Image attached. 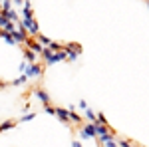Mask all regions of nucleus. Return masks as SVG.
<instances>
[{
	"label": "nucleus",
	"mask_w": 149,
	"mask_h": 147,
	"mask_svg": "<svg viewBox=\"0 0 149 147\" xmlns=\"http://www.w3.org/2000/svg\"><path fill=\"white\" fill-rule=\"evenodd\" d=\"M40 74H42V66H40V64H30V66L26 68V72H24L26 78H38Z\"/></svg>",
	"instance_id": "obj_1"
},
{
	"label": "nucleus",
	"mask_w": 149,
	"mask_h": 147,
	"mask_svg": "<svg viewBox=\"0 0 149 147\" xmlns=\"http://www.w3.org/2000/svg\"><path fill=\"white\" fill-rule=\"evenodd\" d=\"M80 135L81 137H95V125L93 123L84 125V129H80Z\"/></svg>",
	"instance_id": "obj_2"
},
{
	"label": "nucleus",
	"mask_w": 149,
	"mask_h": 147,
	"mask_svg": "<svg viewBox=\"0 0 149 147\" xmlns=\"http://www.w3.org/2000/svg\"><path fill=\"white\" fill-rule=\"evenodd\" d=\"M54 113H56L62 121H66V123L70 121V111L68 109H64V107H54Z\"/></svg>",
	"instance_id": "obj_3"
},
{
	"label": "nucleus",
	"mask_w": 149,
	"mask_h": 147,
	"mask_svg": "<svg viewBox=\"0 0 149 147\" xmlns=\"http://www.w3.org/2000/svg\"><path fill=\"white\" fill-rule=\"evenodd\" d=\"M100 141L103 143V147H117V143H115V137H113V133H109V135L102 137Z\"/></svg>",
	"instance_id": "obj_4"
},
{
	"label": "nucleus",
	"mask_w": 149,
	"mask_h": 147,
	"mask_svg": "<svg viewBox=\"0 0 149 147\" xmlns=\"http://www.w3.org/2000/svg\"><path fill=\"white\" fill-rule=\"evenodd\" d=\"M24 54H26V60H28V62L36 64V60H38V54H34V52H32L30 48H26V50H24Z\"/></svg>",
	"instance_id": "obj_5"
},
{
	"label": "nucleus",
	"mask_w": 149,
	"mask_h": 147,
	"mask_svg": "<svg viewBox=\"0 0 149 147\" xmlns=\"http://www.w3.org/2000/svg\"><path fill=\"white\" fill-rule=\"evenodd\" d=\"M36 95H38V100H40L42 103H46V105L50 103V98H48V93L44 90H38V91H36Z\"/></svg>",
	"instance_id": "obj_6"
},
{
	"label": "nucleus",
	"mask_w": 149,
	"mask_h": 147,
	"mask_svg": "<svg viewBox=\"0 0 149 147\" xmlns=\"http://www.w3.org/2000/svg\"><path fill=\"white\" fill-rule=\"evenodd\" d=\"M80 119H81V117L76 111H70V121H80Z\"/></svg>",
	"instance_id": "obj_7"
},
{
	"label": "nucleus",
	"mask_w": 149,
	"mask_h": 147,
	"mask_svg": "<svg viewBox=\"0 0 149 147\" xmlns=\"http://www.w3.org/2000/svg\"><path fill=\"white\" fill-rule=\"evenodd\" d=\"M86 115H88V117H90L92 121H95V119H97V115H95V113H93V111H90V109L86 111Z\"/></svg>",
	"instance_id": "obj_8"
},
{
	"label": "nucleus",
	"mask_w": 149,
	"mask_h": 147,
	"mask_svg": "<svg viewBox=\"0 0 149 147\" xmlns=\"http://www.w3.org/2000/svg\"><path fill=\"white\" fill-rule=\"evenodd\" d=\"M30 119H34V113H26L22 117V121H30Z\"/></svg>",
	"instance_id": "obj_9"
},
{
	"label": "nucleus",
	"mask_w": 149,
	"mask_h": 147,
	"mask_svg": "<svg viewBox=\"0 0 149 147\" xmlns=\"http://www.w3.org/2000/svg\"><path fill=\"white\" fill-rule=\"evenodd\" d=\"M119 145H121V147H133V145H131V143H129V141H121Z\"/></svg>",
	"instance_id": "obj_10"
},
{
	"label": "nucleus",
	"mask_w": 149,
	"mask_h": 147,
	"mask_svg": "<svg viewBox=\"0 0 149 147\" xmlns=\"http://www.w3.org/2000/svg\"><path fill=\"white\" fill-rule=\"evenodd\" d=\"M74 147H81V143L80 141H74Z\"/></svg>",
	"instance_id": "obj_11"
},
{
	"label": "nucleus",
	"mask_w": 149,
	"mask_h": 147,
	"mask_svg": "<svg viewBox=\"0 0 149 147\" xmlns=\"http://www.w3.org/2000/svg\"><path fill=\"white\" fill-rule=\"evenodd\" d=\"M0 8H2V6H0Z\"/></svg>",
	"instance_id": "obj_12"
}]
</instances>
